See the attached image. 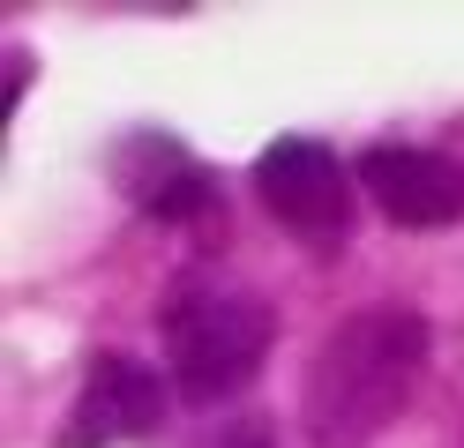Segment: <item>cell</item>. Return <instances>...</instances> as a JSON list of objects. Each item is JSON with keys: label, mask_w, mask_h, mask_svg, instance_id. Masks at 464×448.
Masks as SVG:
<instances>
[{"label": "cell", "mask_w": 464, "mask_h": 448, "mask_svg": "<svg viewBox=\"0 0 464 448\" xmlns=\"http://www.w3.org/2000/svg\"><path fill=\"white\" fill-rule=\"evenodd\" d=\"M427 321L412 307H367L314 344L300 374V418L314 448H367L412 404L427 374Z\"/></svg>", "instance_id": "cell-1"}, {"label": "cell", "mask_w": 464, "mask_h": 448, "mask_svg": "<svg viewBox=\"0 0 464 448\" xmlns=\"http://www.w3.org/2000/svg\"><path fill=\"white\" fill-rule=\"evenodd\" d=\"M277 344V314L255 291H188L165 307V358L188 404H225L263 374Z\"/></svg>", "instance_id": "cell-2"}, {"label": "cell", "mask_w": 464, "mask_h": 448, "mask_svg": "<svg viewBox=\"0 0 464 448\" xmlns=\"http://www.w3.org/2000/svg\"><path fill=\"white\" fill-rule=\"evenodd\" d=\"M255 195H263V209L285 232L314 239V247H337L344 217H353V179H344V165L307 135H277L263 157H255Z\"/></svg>", "instance_id": "cell-3"}, {"label": "cell", "mask_w": 464, "mask_h": 448, "mask_svg": "<svg viewBox=\"0 0 464 448\" xmlns=\"http://www.w3.org/2000/svg\"><path fill=\"white\" fill-rule=\"evenodd\" d=\"M165 426V388L158 374L128 351H98L91 374H82V396L68 411V426L53 434V448H121Z\"/></svg>", "instance_id": "cell-4"}, {"label": "cell", "mask_w": 464, "mask_h": 448, "mask_svg": "<svg viewBox=\"0 0 464 448\" xmlns=\"http://www.w3.org/2000/svg\"><path fill=\"white\" fill-rule=\"evenodd\" d=\"M360 179L374 209L390 224H412V232H434V224H457L464 217V165L434 157V149H404V142H374L360 157Z\"/></svg>", "instance_id": "cell-5"}, {"label": "cell", "mask_w": 464, "mask_h": 448, "mask_svg": "<svg viewBox=\"0 0 464 448\" xmlns=\"http://www.w3.org/2000/svg\"><path fill=\"white\" fill-rule=\"evenodd\" d=\"M112 179H121L128 202H142L150 217H202V209H218L210 172H202L172 135H128L112 149Z\"/></svg>", "instance_id": "cell-6"}, {"label": "cell", "mask_w": 464, "mask_h": 448, "mask_svg": "<svg viewBox=\"0 0 464 448\" xmlns=\"http://www.w3.org/2000/svg\"><path fill=\"white\" fill-rule=\"evenodd\" d=\"M218 448H277V441H270V434H263V426H232V434H225V441H218Z\"/></svg>", "instance_id": "cell-7"}, {"label": "cell", "mask_w": 464, "mask_h": 448, "mask_svg": "<svg viewBox=\"0 0 464 448\" xmlns=\"http://www.w3.org/2000/svg\"><path fill=\"white\" fill-rule=\"evenodd\" d=\"M23 75H31V52H8V112H15V98H23Z\"/></svg>", "instance_id": "cell-8"}]
</instances>
